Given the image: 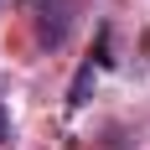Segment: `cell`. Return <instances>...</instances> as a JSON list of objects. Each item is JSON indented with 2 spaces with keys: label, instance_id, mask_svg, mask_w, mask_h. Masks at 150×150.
I'll list each match as a JSON object with an SVG mask.
<instances>
[{
  "label": "cell",
  "instance_id": "1",
  "mask_svg": "<svg viewBox=\"0 0 150 150\" xmlns=\"http://www.w3.org/2000/svg\"><path fill=\"white\" fill-rule=\"evenodd\" d=\"M11 140V114H5V104H0V145Z\"/></svg>",
  "mask_w": 150,
  "mask_h": 150
}]
</instances>
